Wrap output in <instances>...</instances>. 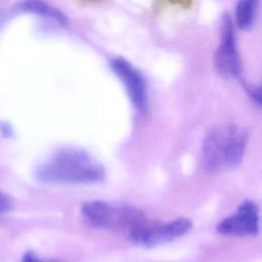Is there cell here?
I'll list each match as a JSON object with an SVG mask.
<instances>
[{"mask_svg":"<svg viewBox=\"0 0 262 262\" xmlns=\"http://www.w3.org/2000/svg\"><path fill=\"white\" fill-rule=\"evenodd\" d=\"M35 179L42 184H95L105 178L104 167L86 150L61 147L45 159L35 170Z\"/></svg>","mask_w":262,"mask_h":262,"instance_id":"6da1fadb","label":"cell"},{"mask_svg":"<svg viewBox=\"0 0 262 262\" xmlns=\"http://www.w3.org/2000/svg\"><path fill=\"white\" fill-rule=\"evenodd\" d=\"M249 140V131L233 123L212 127L202 143V161L211 173H221L236 168L243 161Z\"/></svg>","mask_w":262,"mask_h":262,"instance_id":"7a4b0ae2","label":"cell"},{"mask_svg":"<svg viewBox=\"0 0 262 262\" xmlns=\"http://www.w3.org/2000/svg\"><path fill=\"white\" fill-rule=\"evenodd\" d=\"M83 220L90 226L132 234L147 221L143 213L130 206L104 201H91L81 208Z\"/></svg>","mask_w":262,"mask_h":262,"instance_id":"3957f363","label":"cell"},{"mask_svg":"<svg viewBox=\"0 0 262 262\" xmlns=\"http://www.w3.org/2000/svg\"><path fill=\"white\" fill-rule=\"evenodd\" d=\"M192 227V222L187 218H177L166 223L146 222L132 234L130 239L143 247L159 246L187 233Z\"/></svg>","mask_w":262,"mask_h":262,"instance_id":"277c9868","label":"cell"},{"mask_svg":"<svg viewBox=\"0 0 262 262\" xmlns=\"http://www.w3.org/2000/svg\"><path fill=\"white\" fill-rule=\"evenodd\" d=\"M110 67L123 83L133 105L139 112H146L148 107V88L143 74L124 57H114Z\"/></svg>","mask_w":262,"mask_h":262,"instance_id":"5b68a950","label":"cell"},{"mask_svg":"<svg viewBox=\"0 0 262 262\" xmlns=\"http://www.w3.org/2000/svg\"><path fill=\"white\" fill-rule=\"evenodd\" d=\"M217 72L226 78H238L242 74V63L236 48L232 23L227 15L222 19L220 44L214 56Z\"/></svg>","mask_w":262,"mask_h":262,"instance_id":"8992f818","label":"cell"},{"mask_svg":"<svg viewBox=\"0 0 262 262\" xmlns=\"http://www.w3.org/2000/svg\"><path fill=\"white\" fill-rule=\"evenodd\" d=\"M216 230L224 235L253 236L259 233L260 217L259 208L252 201H244L236 211L221 220Z\"/></svg>","mask_w":262,"mask_h":262,"instance_id":"52a82bcc","label":"cell"},{"mask_svg":"<svg viewBox=\"0 0 262 262\" xmlns=\"http://www.w3.org/2000/svg\"><path fill=\"white\" fill-rule=\"evenodd\" d=\"M17 9L24 12H30L38 15H42L51 19H54L61 26L67 25L68 19L67 16L60 12L58 9L52 7L51 5L40 2V1H26L18 4Z\"/></svg>","mask_w":262,"mask_h":262,"instance_id":"ba28073f","label":"cell"},{"mask_svg":"<svg viewBox=\"0 0 262 262\" xmlns=\"http://www.w3.org/2000/svg\"><path fill=\"white\" fill-rule=\"evenodd\" d=\"M257 1H239L235 5V23L242 30H250L257 14Z\"/></svg>","mask_w":262,"mask_h":262,"instance_id":"9c48e42d","label":"cell"},{"mask_svg":"<svg viewBox=\"0 0 262 262\" xmlns=\"http://www.w3.org/2000/svg\"><path fill=\"white\" fill-rule=\"evenodd\" d=\"M20 262H60L56 260H44L40 258L36 253L33 251H28L21 258Z\"/></svg>","mask_w":262,"mask_h":262,"instance_id":"30bf717a","label":"cell"},{"mask_svg":"<svg viewBox=\"0 0 262 262\" xmlns=\"http://www.w3.org/2000/svg\"><path fill=\"white\" fill-rule=\"evenodd\" d=\"M10 208H11L10 198L6 193L0 191V215L8 212Z\"/></svg>","mask_w":262,"mask_h":262,"instance_id":"8fae6325","label":"cell"},{"mask_svg":"<svg viewBox=\"0 0 262 262\" xmlns=\"http://www.w3.org/2000/svg\"><path fill=\"white\" fill-rule=\"evenodd\" d=\"M248 91H249L250 97L259 106L260 105V101H261V98H260V87L259 86H252V87L248 88Z\"/></svg>","mask_w":262,"mask_h":262,"instance_id":"7c38bea8","label":"cell"},{"mask_svg":"<svg viewBox=\"0 0 262 262\" xmlns=\"http://www.w3.org/2000/svg\"><path fill=\"white\" fill-rule=\"evenodd\" d=\"M0 131H1L2 135L5 137H9L12 135V129H11L10 125H8L7 123L0 124Z\"/></svg>","mask_w":262,"mask_h":262,"instance_id":"4fadbf2b","label":"cell"}]
</instances>
